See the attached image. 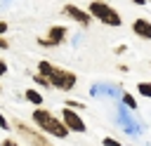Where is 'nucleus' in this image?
Listing matches in <instances>:
<instances>
[{
  "instance_id": "1",
  "label": "nucleus",
  "mask_w": 151,
  "mask_h": 146,
  "mask_svg": "<svg viewBox=\"0 0 151 146\" xmlns=\"http://www.w3.org/2000/svg\"><path fill=\"white\" fill-rule=\"evenodd\" d=\"M40 73L47 78V82L57 85L59 89H71V87L76 85V75H73V73L61 71V68H54V66H50L47 61H40Z\"/></svg>"
},
{
  "instance_id": "2",
  "label": "nucleus",
  "mask_w": 151,
  "mask_h": 146,
  "mask_svg": "<svg viewBox=\"0 0 151 146\" xmlns=\"http://www.w3.org/2000/svg\"><path fill=\"white\" fill-rule=\"evenodd\" d=\"M33 120L42 127V130H47L50 134H54V137H59V139H64L66 134H68V130L64 127V122L61 120H57L52 113H47V111H40V108H35L33 111Z\"/></svg>"
},
{
  "instance_id": "3",
  "label": "nucleus",
  "mask_w": 151,
  "mask_h": 146,
  "mask_svg": "<svg viewBox=\"0 0 151 146\" xmlns=\"http://www.w3.org/2000/svg\"><path fill=\"white\" fill-rule=\"evenodd\" d=\"M90 14H94L97 19H101V21L109 24V26H120V16H118L106 2H101V0H94V2L90 5Z\"/></svg>"
},
{
  "instance_id": "4",
  "label": "nucleus",
  "mask_w": 151,
  "mask_h": 146,
  "mask_svg": "<svg viewBox=\"0 0 151 146\" xmlns=\"http://www.w3.org/2000/svg\"><path fill=\"white\" fill-rule=\"evenodd\" d=\"M61 118H64V127L66 130H76V132H85V122L76 115V111L73 108H64V113H61Z\"/></svg>"
},
{
  "instance_id": "5",
  "label": "nucleus",
  "mask_w": 151,
  "mask_h": 146,
  "mask_svg": "<svg viewBox=\"0 0 151 146\" xmlns=\"http://www.w3.org/2000/svg\"><path fill=\"white\" fill-rule=\"evenodd\" d=\"M132 31H134L139 38H146V40H151V24H149L146 19H137V21L132 24Z\"/></svg>"
},
{
  "instance_id": "6",
  "label": "nucleus",
  "mask_w": 151,
  "mask_h": 146,
  "mask_svg": "<svg viewBox=\"0 0 151 146\" xmlns=\"http://www.w3.org/2000/svg\"><path fill=\"white\" fill-rule=\"evenodd\" d=\"M64 38V28H52L50 31V40H40V45H57Z\"/></svg>"
},
{
  "instance_id": "7",
  "label": "nucleus",
  "mask_w": 151,
  "mask_h": 146,
  "mask_svg": "<svg viewBox=\"0 0 151 146\" xmlns=\"http://www.w3.org/2000/svg\"><path fill=\"white\" fill-rule=\"evenodd\" d=\"M66 12H68V14L73 16V19H78L80 24H87V21H90V16H87L85 12H80L78 7H66Z\"/></svg>"
},
{
  "instance_id": "8",
  "label": "nucleus",
  "mask_w": 151,
  "mask_h": 146,
  "mask_svg": "<svg viewBox=\"0 0 151 146\" xmlns=\"http://www.w3.org/2000/svg\"><path fill=\"white\" fill-rule=\"evenodd\" d=\"M26 99H28L31 104H38V106L42 104V94H40V92H35V89H26Z\"/></svg>"
},
{
  "instance_id": "9",
  "label": "nucleus",
  "mask_w": 151,
  "mask_h": 146,
  "mask_svg": "<svg viewBox=\"0 0 151 146\" xmlns=\"http://www.w3.org/2000/svg\"><path fill=\"white\" fill-rule=\"evenodd\" d=\"M139 92H142L144 97H151V85H149V82H139Z\"/></svg>"
},
{
  "instance_id": "10",
  "label": "nucleus",
  "mask_w": 151,
  "mask_h": 146,
  "mask_svg": "<svg viewBox=\"0 0 151 146\" xmlns=\"http://www.w3.org/2000/svg\"><path fill=\"white\" fill-rule=\"evenodd\" d=\"M123 99H125V104H127V106H130V108H134V106H137V101H134V99H132V94H125V97H123Z\"/></svg>"
},
{
  "instance_id": "11",
  "label": "nucleus",
  "mask_w": 151,
  "mask_h": 146,
  "mask_svg": "<svg viewBox=\"0 0 151 146\" xmlns=\"http://www.w3.org/2000/svg\"><path fill=\"white\" fill-rule=\"evenodd\" d=\"M104 146H120V144H118L116 139H109V137H106V139H104Z\"/></svg>"
},
{
  "instance_id": "12",
  "label": "nucleus",
  "mask_w": 151,
  "mask_h": 146,
  "mask_svg": "<svg viewBox=\"0 0 151 146\" xmlns=\"http://www.w3.org/2000/svg\"><path fill=\"white\" fill-rule=\"evenodd\" d=\"M5 71H7V64H5V61H0V75H2Z\"/></svg>"
},
{
  "instance_id": "13",
  "label": "nucleus",
  "mask_w": 151,
  "mask_h": 146,
  "mask_svg": "<svg viewBox=\"0 0 151 146\" xmlns=\"http://www.w3.org/2000/svg\"><path fill=\"white\" fill-rule=\"evenodd\" d=\"M0 127H5V130H7V120H5L2 115H0Z\"/></svg>"
},
{
  "instance_id": "14",
  "label": "nucleus",
  "mask_w": 151,
  "mask_h": 146,
  "mask_svg": "<svg viewBox=\"0 0 151 146\" xmlns=\"http://www.w3.org/2000/svg\"><path fill=\"white\" fill-rule=\"evenodd\" d=\"M5 31H7V24H2V21H0V35H2Z\"/></svg>"
},
{
  "instance_id": "15",
  "label": "nucleus",
  "mask_w": 151,
  "mask_h": 146,
  "mask_svg": "<svg viewBox=\"0 0 151 146\" xmlns=\"http://www.w3.org/2000/svg\"><path fill=\"white\" fill-rule=\"evenodd\" d=\"M2 146H17V144H14V141H12V139H7V141H5V144H2Z\"/></svg>"
},
{
  "instance_id": "16",
  "label": "nucleus",
  "mask_w": 151,
  "mask_h": 146,
  "mask_svg": "<svg viewBox=\"0 0 151 146\" xmlns=\"http://www.w3.org/2000/svg\"><path fill=\"white\" fill-rule=\"evenodd\" d=\"M5 47H7V42H5L2 38H0V49H5Z\"/></svg>"
}]
</instances>
